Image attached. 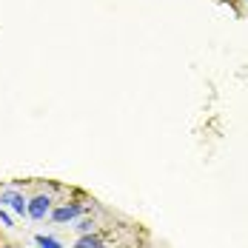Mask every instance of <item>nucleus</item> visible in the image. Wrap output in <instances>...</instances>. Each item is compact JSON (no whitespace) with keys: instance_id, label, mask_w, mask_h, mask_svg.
<instances>
[{"instance_id":"nucleus-1","label":"nucleus","mask_w":248,"mask_h":248,"mask_svg":"<svg viewBox=\"0 0 248 248\" xmlns=\"http://www.w3.org/2000/svg\"><path fill=\"white\" fill-rule=\"evenodd\" d=\"M49 211H51V197L49 194H37V197L26 205V214H29L31 220H43Z\"/></svg>"},{"instance_id":"nucleus-2","label":"nucleus","mask_w":248,"mask_h":248,"mask_svg":"<svg viewBox=\"0 0 248 248\" xmlns=\"http://www.w3.org/2000/svg\"><path fill=\"white\" fill-rule=\"evenodd\" d=\"M80 214H83V205H80V202H72V205L54 208V211H51V220H54V223H69V220H75Z\"/></svg>"},{"instance_id":"nucleus-3","label":"nucleus","mask_w":248,"mask_h":248,"mask_svg":"<svg viewBox=\"0 0 248 248\" xmlns=\"http://www.w3.org/2000/svg\"><path fill=\"white\" fill-rule=\"evenodd\" d=\"M0 205H9L15 214H26V205H29V202H26L23 194H17V191H3V194H0Z\"/></svg>"},{"instance_id":"nucleus-4","label":"nucleus","mask_w":248,"mask_h":248,"mask_svg":"<svg viewBox=\"0 0 248 248\" xmlns=\"http://www.w3.org/2000/svg\"><path fill=\"white\" fill-rule=\"evenodd\" d=\"M75 248H103V240H100L97 234H83L75 243Z\"/></svg>"},{"instance_id":"nucleus-5","label":"nucleus","mask_w":248,"mask_h":248,"mask_svg":"<svg viewBox=\"0 0 248 248\" xmlns=\"http://www.w3.org/2000/svg\"><path fill=\"white\" fill-rule=\"evenodd\" d=\"M37 246L40 248H63L54 237H46V234H37Z\"/></svg>"},{"instance_id":"nucleus-6","label":"nucleus","mask_w":248,"mask_h":248,"mask_svg":"<svg viewBox=\"0 0 248 248\" xmlns=\"http://www.w3.org/2000/svg\"><path fill=\"white\" fill-rule=\"evenodd\" d=\"M92 228H94L92 220H80V225H77V231H80V234H92Z\"/></svg>"},{"instance_id":"nucleus-7","label":"nucleus","mask_w":248,"mask_h":248,"mask_svg":"<svg viewBox=\"0 0 248 248\" xmlns=\"http://www.w3.org/2000/svg\"><path fill=\"white\" fill-rule=\"evenodd\" d=\"M0 225H6V228H9V225H12V220H9V214H6V211H3V208H0Z\"/></svg>"}]
</instances>
